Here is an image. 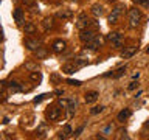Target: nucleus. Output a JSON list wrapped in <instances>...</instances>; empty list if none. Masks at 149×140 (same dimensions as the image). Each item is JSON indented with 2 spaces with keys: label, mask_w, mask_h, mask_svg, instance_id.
<instances>
[{
  "label": "nucleus",
  "mask_w": 149,
  "mask_h": 140,
  "mask_svg": "<svg viewBox=\"0 0 149 140\" xmlns=\"http://www.w3.org/2000/svg\"><path fill=\"white\" fill-rule=\"evenodd\" d=\"M143 20V14L138 8H132L129 9V27L130 28H137Z\"/></svg>",
  "instance_id": "1"
},
{
  "label": "nucleus",
  "mask_w": 149,
  "mask_h": 140,
  "mask_svg": "<svg viewBox=\"0 0 149 140\" xmlns=\"http://www.w3.org/2000/svg\"><path fill=\"white\" fill-rule=\"evenodd\" d=\"M93 37H96V33L93 30H88V28H86V30H81V34H79V39H81L84 44H87V42H90Z\"/></svg>",
  "instance_id": "2"
},
{
  "label": "nucleus",
  "mask_w": 149,
  "mask_h": 140,
  "mask_svg": "<svg viewBox=\"0 0 149 140\" xmlns=\"http://www.w3.org/2000/svg\"><path fill=\"white\" fill-rule=\"evenodd\" d=\"M88 25H90L88 17L86 16V14H79V17L76 20V28L78 30H86V28H88Z\"/></svg>",
  "instance_id": "3"
},
{
  "label": "nucleus",
  "mask_w": 149,
  "mask_h": 140,
  "mask_svg": "<svg viewBox=\"0 0 149 140\" xmlns=\"http://www.w3.org/2000/svg\"><path fill=\"white\" fill-rule=\"evenodd\" d=\"M23 44H25V47H26L28 50H31V51L40 48V42L36 41V39H30V37H26V39L23 41Z\"/></svg>",
  "instance_id": "4"
},
{
  "label": "nucleus",
  "mask_w": 149,
  "mask_h": 140,
  "mask_svg": "<svg viewBox=\"0 0 149 140\" xmlns=\"http://www.w3.org/2000/svg\"><path fill=\"white\" fill-rule=\"evenodd\" d=\"M137 48L138 47L137 45H130V47H126V48L121 51V58L123 59H129V58H132V56L137 53Z\"/></svg>",
  "instance_id": "5"
},
{
  "label": "nucleus",
  "mask_w": 149,
  "mask_h": 140,
  "mask_svg": "<svg viewBox=\"0 0 149 140\" xmlns=\"http://www.w3.org/2000/svg\"><path fill=\"white\" fill-rule=\"evenodd\" d=\"M51 48H53L54 53H62V51H65V48H67V44H65V41L58 39V41H54V42H53Z\"/></svg>",
  "instance_id": "6"
},
{
  "label": "nucleus",
  "mask_w": 149,
  "mask_h": 140,
  "mask_svg": "<svg viewBox=\"0 0 149 140\" xmlns=\"http://www.w3.org/2000/svg\"><path fill=\"white\" fill-rule=\"evenodd\" d=\"M59 115H61V111L58 109V107H50V109L47 111V114H45L47 120H50V121H56L59 118Z\"/></svg>",
  "instance_id": "7"
},
{
  "label": "nucleus",
  "mask_w": 149,
  "mask_h": 140,
  "mask_svg": "<svg viewBox=\"0 0 149 140\" xmlns=\"http://www.w3.org/2000/svg\"><path fill=\"white\" fill-rule=\"evenodd\" d=\"M78 69H79L78 62H68V64L62 65V72H64V73H67V75H72V73H74Z\"/></svg>",
  "instance_id": "8"
},
{
  "label": "nucleus",
  "mask_w": 149,
  "mask_h": 140,
  "mask_svg": "<svg viewBox=\"0 0 149 140\" xmlns=\"http://www.w3.org/2000/svg\"><path fill=\"white\" fill-rule=\"evenodd\" d=\"M101 44H102V39L96 36V37H93V39H92L90 42H87L86 47H87L88 50H96L98 47H101Z\"/></svg>",
  "instance_id": "9"
},
{
  "label": "nucleus",
  "mask_w": 149,
  "mask_h": 140,
  "mask_svg": "<svg viewBox=\"0 0 149 140\" xmlns=\"http://www.w3.org/2000/svg\"><path fill=\"white\" fill-rule=\"evenodd\" d=\"M98 98H100V93H98L96 90H90V92H87L86 93V97H84V100H86V103H95Z\"/></svg>",
  "instance_id": "10"
},
{
  "label": "nucleus",
  "mask_w": 149,
  "mask_h": 140,
  "mask_svg": "<svg viewBox=\"0 0 149 140\" xmlns=\"http://www.w3.org/2000/svg\"><path fill=\"white\" fill-rule=\"evenodd\" d=\"M13 17H14V20H16L17 23H22L23 20H25V14H23V9H20V8L14 9Z\"/></svg>",
  "instance_id": "11"
},
{
  "label": "nucleus",
  "mask_w": 149,
  "mask_h": 140,
  "mask_svg": "<svg viewBox=\"0 0 149 140\" xmlns=\"http://www.w3.org/2000/svg\"><path fill=\"white\" fill-rule=\"evenodd\" d=\"M23 31H25V34H34V33H36V27H34V23L26 22L25 25H23Z\"/></svg>",
  "instance_id": "12"
},
{
  "label": "nucleus",
  "mask_w": 149,
  "mask_h": 140,
  "mask_svg": "<svg viewBox=\"0 0 149 140\" xmlns=\"http://www.w3.org/2000/svg\"><path fill=\"white\" fill-rule=\"evenodd\" d=\"M102 13H104V9H102L101 5H93V6H92V14L95 17H101Z\"/></svg>",
  "instance_id": "13"
},
{
  "label": "nucleus",
  "mask_w": 149,
  "mask_h": 140,
  "mask_svg": "<svg viewBox=\"0 0 149 140\" xmlns=\"http://www.w3.org/2000/svg\"><path fill=\"white\" fill-rule=\"evenodd\" d=\"M107 39L115 44V42L121 41V34H120V33H116V31H112V33H109V34H107Z\"/></svg>",
  "instance_id": "14"
},
{
  "label": "nucleus",
  "mask_w": 149,
  "mask_h": 140,
  "mask_svg": "<svg viewBox=\"0 0 149 140\" xmlns=\"http://www.w3.org/2000/svg\"><path fill=\"white\" fill-rule=\"evenodd\" d=\"M73 134V131H72V126H64V131L61 132V135H59V139H67V137H70V135Z\"/></svg>",
  "instance_id": "15"
},
{
  "label": "nucleus",
  "mask_w": 149,
  "mask_h": 140,
  "mask_svg": "<svg viewBox=\"0 0 149 140\" xmlns=\"http://www.w3.org/2000/svg\"><path fill=\"white\" fill-rule=\"evenodd\" d=\"M130 114H132V112H130V109H123V111L118 114V120H120V121H124L126 118H129V117H130Z\"/></svg>",
  "instance_id": "16"
},
{
  "label": "nucleus",
  "mask_w": 149,
  "mask_h": 140,
  "mask_svg": "<svg viewBox=\"0 0 149 140\" xmlns=\"http://www.w3.org/2000/svg\"><path fill=\"white\" fill-rule=\"evenodd\" d=\"M30 79H31V81H34V83H40V79H42L40 72H37V70L31 72V73H30Z\"/></svg>",
  "instance_id": "17"
},
{
  "label": "nucleus",
  "mask_w": 149,
  "mask_h": 140,
  "mask_svg": "<svg viewBox=\"0 0 149 140\" xmlns=\"http://www.w3.org/2000/svg\"><path fill=\"white\" fill-rule=\"evenodd\" d=\"M124 9H126V6H124V5H116V6L113 8V9H112V14H115V16H121V14H123L124 13Z\"/></svg>",
  "instance_id": "18"
},
{
  "label": "nucleus",
  "mask_w": 149,
  "mask_h": 140,
  "mask_svg": "<svg viewBox=\"0 0 149 140\" xmlns=\"http://www.w3.org/2000/svg\"><path fill=\"white\" fill-rule=\"evenodd\" d=\"M58 17H61V19H68V17H72V11H70V9H62V11L58 13Z\"/></svg>",
  "instance_id": "19"
},
{
  "label": "nucleus",
  "mask_w": 149,
  "mask_h": 140,
  "mask_svg": "<svg viewBox=\"0 0 149 140\" xmlns=\"http://www.w3.org/2000/svg\"><path fill=\"white\" fill-rule=\"evenodd\" d=\"M8 87H9V89H11V90H13V92H19V90H22V87H20V84H19V83H16V81H11V83H9V84H8Z\"/></svg>",
  "instance_id": "20"
},
{
  "label": "nucleus",
  "mask_w": 149,
  "mask_h": 140,
  "mask_svg": "<svg viewBox=\"0 0 149 140\" xmlns=\"http://www.w3.org/2000/svg\"><path fill=\"white\" fill-rule=\"evenodd\" d=\"M126 72V67H120V69H116L115 70V73H113V78H120V76H123Z\"/></svg>",
  "instance_id": "21"
},
{
  "label": "nucleus",
  "mask_w": 149,
  "mask_h": 140,
  "mask_svg": "<svg viewBox=\"0 0 149 140\" xmlns=\"http://www.w3.org/2000/svg\"><path fill=\"white\" fill-rule=\"evenodd\" d=\"M102 111H104V107H102V106H95V107H93V109H92L90 112H92L93 115H96V114H101Z\"/></svg>",
  "instance_id": "22"
},
{
  "label": "nucleus",
  "mask_w": 149,
  "mask_h": 140,
  "mask_svg": "<svg viewBox=\"0 0 149 140\" xmlns=\"http://www.w3.org/2000/svg\"><path fill=\"white\" fill-rule=\"evenodd\" d=\"M51 27H53V20H51V19H45L44 20V28L48 30V28H51Z\"/></svg>",
  "instance_id": "23"
},
{
  "label": "nucleus",
  "mask_w": 149,
  "mask_h": 140,
  "mask_svg": "<svg viewBox=\"0 0 149 140\" xmlns=\"http://www.w3.org/2000/svg\"><path fill=\"white\" fill-rule=\"evenodd\" d=\"M118 19H120L118 16H115V14H110L107 20H109V23H116V22H118Z\"/></svg>",
  "instance_id": "24"
},
{
  "label": "nucleus",
  "mask_w": 149,
  "mask_h": 140,
  "mask_svg": "<svg viewBox=\"0 0 149 140\" xmlns=\"http://www.w3.org/2000/svg\"><path fill=\"white\" fill-rule=\"evenodd\" d=\"M45 55H47V51H45V50L40 47L39 51H37V58H45Z\"/></svg>",
  "instance_id": "25"
},
{
  "label": "nucleus",
  "mask_w": 149,
  "mask_h": 140,
  "mask_svg": "<svg viewBox=\"0 0 149 140\" xmlns=\"http://www.w3.org/2000/svg\"><path fill=\"white\" fill-rule=\"evenodd\" d=\"M118 134H120V135H118V139H129V137H127V134H126V131H124V129H121V131H120Z\"/></svg>",
  "instance_id": "26"
},
{
  "label": "nucleus",
  "mask_w": 149,
  "mask_h": 140,
  "mask_svg": "<svg viewBox=\"0 0 149 140\" xmlns=\"http://www.w3.org/2000/svg\"><path fill=\"white\" fill-rule=\"evenodd\" d=\"M68 84H72V86H81V81H78V79H68Z\"/></svg>",
  "instance_id": "27"
},
{
  "label": "nucleus",
  "mask_w": 149,
  "mask_h": 140,
  "mask_svg": "<svg viewBox=\"0 0 149 140\" xmlns=\"http://www.w3.org/2000/svg\"><path fill=\"white\" fill-rule=\"evenodd\" d=\"M137 86H138V83L132 81V83H130L129 86H127V89H129V90H134V89H137Z\"/></svg>",
  "instance_id": "28"
},
{
  "label": "nucleus",
  "mask_w": 149,
  "mask_h": 140,
  "mask_svg": "<svg viewBox=\"0 0 149 140\" xmlns=\"http://www.w3.org/2000/svg\"><path fill=\"white\" fill-rule=\"evenodd\" d=\"M45 97H47V95H39V97H36V98H34V103H36V104H37V103H40Z\"/></svg>",
  "instance_id": "29"
},
{
  "label": "nucleus",
  "mask_w": 149,
  "mask_h": 140,
  "mask_svg": "<svg viewBox=\"0 0 149 140\" xmlns=\"http://www.w3.org/2000/svg\"><path fill=\"white\" fill-rule=\"evenodd\" d=\"M25 2V5H28V6H34V0H23Z\"/></svg>",
  "instance_id": "30"
},
{
  "label": "nucleus",
  "mask_w": 149,
  "mask_h": 140,
  "mask_svg": "<svg viewBox=\"0 0 149 140\" xmlns=\"http://www.w3.org/2000/svg\"><path fill=\"white\" fill-rule=\"evenodd\" d=\"M112 131V125H109V126H106L104 128V134H107V132H110Z\"/></svg>",
  "instance_id": "31"
},
{
  "label": "nucleus",
  "mask_w": 149,
  "mask_h": 140,
  "mask_svg": "<svg viewBox=\"0 0 149 140\" xmlns=\"http://www.w3.org/2000/svg\"><path fill=\"white\" fill-rule=\"evenodd\" d=\"M51 79H53V81H56V83H58V81H59V76H58V75H51Z\"/></svg>",
  "instance_id": "32"
},
{
  "label": "nucleus",
  "mask_w": 149,
  "mask_h": 140,
  "mask_svg": "<svg viewBox=\"0 0 149 140\" xmlns=\"http://www.w3.org/2000/svg\"><path fill=\"white\" fill-rule=\"evenodd\" d=\"M82 129H84V128H82V126H81V128H79V129L76 131V132H74V135H79V134H81V132H82Z\"/></svg>",
  "instance_id": "33"
},
{
  "label": "nucleus",
  "mask_w": 149,
  "mask_h": 140,
  "mask_svg": "<svg viewBox=\"0 0 149 140\" xmlns=\"http://www.w3.org/2000/svg\"><path fill=\"white\" fill-rule=\"evenodd\" d=\"M64 93V90H61V89H58V90H56V95H62Z\"/></svg>",
  "instance_id": "34"
},
{
  "label": "nucleus",
  "mask_w": 149,
  "mask_h": 140,
  "mask_svg": "<svg viewBox=\"0 0 149 140\" xmlns=\"http://www.w3.org/2000/svg\"><path fill=\"white\" fill-rule=\"evenodd\" d=\"M26 69H30V70H33V69H34V65H33V64H26Z\"/></svg>",
  "instance_id": "35"
},
{
  "label": "nucleus",
  "mask_w": 149,
  "mask_h": 140,
  "mask_svg": "<svg viewBox=\"0 0 149 140\" xmlns=\"http://www.w3.org/2000/svg\"><path fill=\"white\" fill-rule=\"evenodd\" d=\"M135 2H137V3H143L144 0H135Z\"/></svg>",
  "instance_id": "36"
},
{
  "label": "nucleus",
  "mask_w": 149,
  "mask_h": 140,
  "mask_svg": "<svg viewBox=\"0 0 149 140\" xmlns=\"http://www.w3.org/2000/svg\"><path fill=\"white\" fill-rule=\"evenodd\" d=\"M146 51H148V53H149V47H148V50H146Z\"/></svg>",
  "instance_id": "37"
},
{
  "label": "nucleus",
  "mask_w": 149,
  "mask_h": 140,
  "mask_svg": "<svg viewBox=\"0 0 149 140\" xmlns=\"http://www.w3.org/2000/svg\"><path fill=\"white\" fill-rule=\"evenodd\" d=\"M146 125H148V128H149V121H148V123H146Z\"/></svg>",
  "instance_id": "38"
}]
</instances>
